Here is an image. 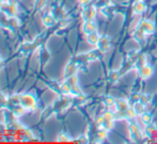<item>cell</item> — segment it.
Listing matches in <instances>:
<instances>
[{
    "instance_id": "cell-1",
    "label": "cell",
    "mask_w": 157,
    "mask_h": 144,
    "mask_svg": "<svg viewBox=\"0 0 157 144\" xmlns=\"http://www.w3.org/2000/svg\"><path fill=\"white\" fill-rule=\"evenodd\" d=\"M138 27L140 29H142L145 32V34H151V33H153L154 31H155V25H154V23H152V21H147V19L141 21Z\"/></svg>"
},
{
    "instance_id": "cell-2",
    "label": "cell",
    "mask_w": 157,
    "mask_h": 144,
    "mask_svg": "<svg viewBox=\"0 0 157 144\" xmlns=\"http://www.w3.org/2000/svg\"><path fill=\"white\" fill-rule=\"evenodd\" d=\"M139 74H140V77L142 79H149L152 77V75L154 74V68L152 67L151 65H144L143 67L140 68L139 70Z\"/></svg>"
},
{
    "instance_id": "cell-3",
    "label": "cell",
    "mask_w": 157,
    "mask_h": 144,
    "mask_svg": "<svg viewBox=\"0 0 157 144\" xmlns=\"http://www.w3.org/2000/svg\"><path fill=\"white\" fill-rule=\"evenodd\" d=\"M132 10H134L135 14L140 15V14H142V13L145 12V10H147V6H145V3L143 1L138 0V1L135 2L134 6H132Z\"/></svg>"
},
{
    "instance_id": "cell-4",
    "label": "cell",
    "mask_w": 157,
    "mask_h": 144,
    "mask_svg": "<svg viewBox=\"0 0 157 144\" xmlns=\"http://www.w3.org/2000/svg\"><path fill=\"white\" fill-rule=\"evenodd\" d=\"M95 15H96V12H95L94 8H92V6H89V8H87L85 10V12H83V18H85L86 21H92V19L95 17Z\"/></svg>"
},
{
    "instance_id": "cell-5",
    "label": "cell",
    "mask_w": 157,
    "mask_h": 144,
    "mask_svg": "<svg viewBox=\"0 0 157 144\" xmlns=\"http://www.w3.org/2000/svg\"><path fill=\"white\" fill-rule=\"evenodd\" d=\"M97 45L99 46V48H101L103 51H105V50L109 49V47H110V40L108 39L107 36H103V37H101V39H99Z\"/></svg>"
},
{
    "instance_id": "cell-6",
    "label": "cell",
    "mask_w": 157,
    "mask_h": 144,
    "mask_svg": "<svg viewBox=\"0 0 157 144\" xmlns=\"http://www.w3.org/2000/svg\"><path fill=\"white\" fill-rule=\"evenodd\" d=\"M96 31V25L93 23L92 21H88L85 23L83 25V32L87 33V34H90L92 32H95Z\"/></svg>"
},
{
    "instance_id": "cell-7",
    "label": "cell",
    "mask_w": 157,
    "mask_h": 144,
    "mask_svg": "<svg viewBox=\"0 0 157 144\" xmlns=\"http://www.w3.org/2000/svg\"><path fill=\"white\" fill-rule=\"evenodd\" d=\"M129 131H130V134H132L134 137H136L137 139L141 138L140 128H139V126H137L136 124H130L129 125Z\"/></svg>"
},
{
    "instance_id": "cell-8",
    "label": "cell",
    "mask_w": 157,
    "mask_h": 144,
    "mask_svg": "<svg viewBox=\"0 0 157 144\" xmlns=\"http://www.w3.org/2000/svg\"><path fill=\"white\" fill-rule=\"evenodd\" d=\"M99 39H101V36L97 34L96 31L88 34V42H89L90 44H92V45H96V44L98 43Z\"/></svg>"
},
{
    "instance_id": "cell-9",
    "label": "cell",
    "mask_w": 157,
    "mask_h": 144,
    "mask_svg": "<svg viewBox=\"0 0 157 144\" xmlns=\"http://www.w3.org/2000/svg\"><path fill=\"white\" fill-rule=\"evenodd\" d=\"M135 109V111H136L137 114H142L144 113V104L141 103V101H136L134 105V107H132Z\"/></svg>"
},
{
    "instance_id": "cell-10",
    "label": "cell",
    "mask_w": 157,
    "mask_h": 144,
    "mask_svg": "<svg viewBox=\"0 0 157 144\" xmlns=\"http://www.w3.org/2000/svg\"><path fill=\"white\" fill-rule=\"evenodd\" d=\"M144 36H145V32L140 28H137L136 31H135V39L137 40L138 42H141L144 40Z\"/></svg>"
},
{
    "instance_id": "cell-11",
    "label": "cell",
    "mask_w": 157,
    "mask_h": 144,
    "mask_svg": "<svg viewBox=\"0 0 157 144\" xmlns=\"http://www.w3.org/2000/svg\"><path fill=\"white\" fill-rule=\"evenodd\" d=\"M117 106H118L119 111H122V112H124L127 108H129L128 103L126 100H124V99H120V100L117 101Z\"/></svg>"
},
{
    "instance_id": "cell-12",
    "label": "cell",
    "mask_w": 157,
    "mask_h": 144,
    "mask_svg": "<svg viewBox=\"0 0 157 144\" xmlns=\"http://www.w3.org/2000/svg\"><path fill=\"white\" fill-rule=\"evenodd\" d=\"M136 111H135L134 108H127L124 111V117H126L127 119H132L136 117Z\"/></svg>"
},
{
    "instance_id": "cell-13",
    "label": "cell",
    "mask_w": 157,
    "mask_h": 144,
    "mask_svg": "<svg viewBox=\"0 0 157 144\" xmlns=\"http://www.w3.org/2000/svg\"><path fill=\"white\" fill-rule=\"evenodd\" d=\"M141 121H142L145 125H149V124H151V122H152V115L150 113L144 112V113L141 114Z\"/></svg>"
},
{
    "instance_id": "cell-14",
    "label": "cell",
    "mask_w": 157,
    "mask_h": 144,
    "mask_svg": "<svg viewBox=\"0 0 157 144\" xmlns=\"http://www.w3.org/2000/svg\"><path fill=\"white\" fill-rule=\"evenodd\" d=\"M75 73H76V66H75V65H68L67 67H66L65 75H66L67 77L74 76Z\"/></svg>"
},
{
    "instance_id": "cell-15",
    "label": "cell",
    "mask_w": 157,
    "mask_h": 144,
    "mask_svg": "<svg viewBox=\"0 0 157 144\" xmlns=\"http://www.w3.org/2000/svg\"><path fill=\"white\" fill-rule=\"evenodd\" d=\"M144 65H147V60H145L144 56H140L137 59V67L140 70L141 67H143Z\"/></svg>"
},
{
    "instance_id": "cell-16",
    "label": "cell",
    "mask_w": 157,
    "mask_h": 144,
    "mask_svg": "<svg viewBox=\"0 0 157 144\" xmlns=\"http://www.w3.org/2000/svg\"><path fill=\"white\" fill-rule=\"evenodd\" d=\"M43 21H44V24H45L46 26H52V25H54V23H55L54 17L50 16V15H46V16L44 17Z\"/></svg>"
},
{
    "instance_id": "cell-17",
    "label": "cell",
    "mask_w": 157,
    "mask_h": 144,
    "mask_svg": "<svg viewBox=\"0 0 157 144\" xmlns=\"http://www.w3.org/2000/svg\"><path fill=\"white\" fill-rule=\"evenodd\" d=\"M106 104H107L108 106H110V105H113L114 103H116V101H114V99L112 98V97H107V98H106Z\"/></svg>"
},
{
    "instance_id": "cell-18",
    "label": "cell",
    "mask_w": 157,
    "mask_h": 144,
    "mask_svg": "<svg viewBox=\"0 0 157 144\" xmlns=\"http://www.w3.org/2000/svg\"><path fill=\"white\" fill-rule=\"evenodd\" d=\"M46 0H37V3H36V6L37 8H43V6L45 4Z\"/></svg>"
},
{
    "instance_id": "cell-19",
    "label": "cell",
    "mask_w": 157,
    "mask_h": 144,
    "mask_svg": "<svg viewBox=\"0 0 157 144\" xmlns=\"http://www.w3.org/2000/svg\"><path fill=\"white\" fill-rule=\"evenodd\" d=\"M110 77H111V79H112V80H113V81H116V80H118V79H119V77H120V76H119V74H118V73H117V72H114V73H112V74H111V76H110Z\"/></svg>"
},
{
    "instance_id": "cell-20",
    "label": "cell",
    "mask_w": 157,
    "mask_h": 144,
    "mask_svg": "<svg viewBox=\"0 0 157 144\" xmlns=\"http://www.w3.org/2000/svg\"><path fill=\"white\" fill-rule=\"evenodd\" d=\"M90 0H79V2H80L81 6H87L88 3H89Z\"/></svg>"
},
{
    "instance_id": "cell-21",
    "label": "cell",
    "mask_w": 157,
    "mask_h": 144,
    "mask_svg": "<svg viewBox=\"0 0 157 144\" xmlns=\"http://www.w3.org/2000/svg\"><path fill=\"white\" fill-rule=\"evenodd\" d=\"M2 3V1H1V0H0V4H1Z\"/></svg>"
},
{
    "instance_id": "cell-22",
    "label": "cell",
    "mask_w": 157,
    "mask_h": 144,
    "mask_svg": "<svg viewBox=\"0 0 157 144\" xmlns=\"http://www.w3.org/2000/svg\"><path fill=\"white\" fill-rule=\"evenodd\" d=\"M0 62H1V59H0Z\"/></svg>"
}]
</instances>
